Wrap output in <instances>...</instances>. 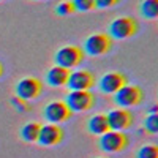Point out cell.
Here are the masks:
<instances>
[{
	"mask_svg": "<svg viewBox=\"0 0 158 158\" xmlns=\"http://www.w3.org/2000/svg\"><path fill=\"white\" fill-rule=\"evenodd\" d=\"M74 11H90L95 8V0H71Z\"/></svg>",
	"mask_w": 158,
	"mask_h": 158,
	"instance_id": "19",
	"label": "cell"
},
{
	"mask_svg": "<svg viewBox=\"0 0 158 158\" xmlns=\"http://www.w3.org/2000/svg\"><path fill=\"white\" fill-rule=\"evenodd\" d=\"M70 114L71 112L67 108L65 101H52L44 108V118L49 120L51 123H54V125L65 122L70 117Z\"/></svg>",
	"mask_w": 158,
	"mask_h": 158,
	"instance_id": "9",
	"label": "cell"
},
{
	"mask_svg": "<svg viewBox=\"0 0 158 158\" xmlns=\"http://www.w3.org/2000/svg\"><path fill=\"white\" fill-rule=\"evenodd\" d=\"M100 158H103V156H100Z\"/></svg>",
	"mask_w": 158,
	"mask_h": 158,
	"instance_id": "24",
	"label": "cell"
},
{
	"mask_svg": "<svg viewBox=\"0 0 158 158\" xmlns=\"http://www.w3.org/2000/svg\"><path fill=\"white\" fill-rule=\"evenodd\" d=\"M138 30V24L133 18H117L109 24V36L111 38H117V40H125L133 36Z\"/></svg>",
	"mask_w": 158,
	"mask_h": 158,
	"instance_id": "3",
	"label": "cell"
},
{
	"mask_svg": "<svg viewBox=\"0 0 158 158\" xmlns=\"http://www.w3.org/2000/svg\"><path fill=\"white\" fill-rule=\"evenodd\" d=\"M106 118H108V127L112 131L127 130L131 123H133V114H131L128 109H123V108L111 111L106 115Z\"/></svg>",
	"mask_w": 158,
	"mask_h": 158,
	"instance_id": "8",
	"label": "cell"
},
{
	"mask_svg": "<svg viewBox=\"0 0 158 158\" xmlns=\"http://www.w3.org/2000/svg\"><path fill=\"white\" fill-rule=\"evenodd\" d=\"M144 127L149 133H156L158 131V114L156 112H152L146 117V120H144Z\"/></svg>",
	"mask_w": 158,
	"mask_h": 158,
	"instance_id": "18",
	"label": "cell"
},
{
	"mask_svg": "<svg viewBox=\"0 0 158 158\" xmlns=\"http://www.w3.org/2000/svg\"><path fill=\"white\" fill-rule=\"evenodd\" d=\"M120 0H95V8L98 10H104V8H111L114 5H117Z\"/></svg>",
	"mask_w": 158,
	"mask_h": 158,
	"instance_id": "21",
	"label": "cell"
},
{
	"mask_svg": "<svg viewBox=\"0 0 158 158\" xmlns=\"http://www.w3.org/2000/svg\"><path fill=\"white\" fill-rule=\"evenodd\" d=\"M95 103L94 95L89 90H71L68 97H67V108L70 109V112H84L89 111Z\"/></svg>",
	"mask_w": 158,
	"mask_h": 158,
	"instance_id": "2",
	"label": "cell"
},
{
	"mask_svg": "<svg viewBox=\"0 0 158 158\" xmlns=\"http://www.w3.org/2000/svg\"><path fill=\"white\" fill-rule=\"evenodd\" d=\"M112 40L106 33H95L90 35L84 43V52L89 56H103L111 49Z\"/></svg>",
	"mask_w": 158,
	"mask_h": 158,
	"instance_id": "5",
	"label": "cell"
},
{
	"mask_svg": "<svg viewBox=\"0 0 158 158\" xmlns=\"http://www.w3.org/2000/svg\"><path fill=\"white\" fill-rule=\"evenodd\" d=\"M82 59H84V52L77 46H65L56 52V57H54L57 67L67 68V70L77 67L82 62Z\"/></svg>",
	"mask_w": 158,
	"mask_h": 158,
	"instance_id": "1",
	"label": "cell"
},
{
	"mask_svg": "<svg viewBox=\"0 0 158 158\" xmlns=\"http://www.w3.org/2000/svg\"><path fill=\"white\" fill-rule=\"evenodd\" d=\"M87 128L92 135H103V133H106V131H109V127H108V118L106 115H103V114H97L94 117H90L89 118V122H87Z\"/></svg>",
	"mask_w": 158,
	"mask_h": 158,
	"instance_id": "14",
	"label": "cell"
},
{
	"mask_svg": "<svg viewBox=\"0 0 158 158\" xmlns=\"http://www.w3.org/2000/svg\"><path fill=\"white\" fill-rule=\"evenodd\" d=\"M40 128H41V125L36 123V122H32V123H27L22 130H21V136L24 141L27 142H33L38 139V133H40Z\"/></svg>",
	"mask_w": 158,
	"mask_h": 158,
	"instance_id": "16",
	"label": "cell"
},
{
	"mask_svg": "<svg viewBox=\"0 0 158 158\" xmlns=\"http://www.w3.org/2000/svg\"><path fill=\"white\" fill-rule=\"evenodd\" d=\"M11 104H13V106H16L18 111H25V109H27V101H24V100H21L18 97L11 100Z\"/></svg>",
	"mask_w": 158,
	"mask_h": 158,
	"instance_id": "22",
	"label": "cell"
},
{
	"mask_svg": "<svg viewBox=\"0 0 158 158\" xmlns=\"http://www.w3.org/2000/svg\"><path fill=\"white\" fill-rule=\"evenodd\" d=\"M41 92V82L35 77H25L21 79L16 85V97L24 100V101H29L33 100L40 95Z\"/></svg>",
	"mask_w": 158,
	"mask_h": 158,
	"instance_id": "7",
	"label": "cell"
},
{
	"mask_svg": "<svg viewBox=\"0 0 158 158\" xmlns=\"http://www.w3.org/2000/svg\"><path fill=\"white\" fill-rule=\"evenodd\" d=\"M0 76H2V65H0Z\"/></svg>",
	"mask_w": 158,
	"mask_h": 158,
	"instance_id": "23",
	"label": "cell"
},
{
	"mask_svg": "<svg viewBox=\"0 0 158 158\" xmlns=\"http://www.w3.org/2000/svg\"><path fill=\"white\" fill-rule=\"evenodd\" d=\"M136 158H158V147L153 146V144L142 146V147L138 150Z\"/></svg>",
	"mask_w": 158,
	"mask_h": 158,
	"instance_id": "17",
	"label": "cell"
},
{
	"mask_svg": "<svg viewBox=\"0 0 158 158\" xmlns=\"http://www.w3.org/2000/svg\"><path fill=\"white\" fill-rule=\"evenodd\" d=\"M68 76H70V70L67 68H62V67H56L51 68L48 71V84L52 85V87H60V85H67V81H68Z\"/></svg>",
	"mask_w": 158,
	"mask_h": 158,
	"instance_id": "13",
	"label": "cell"
},
{
	"mask_svg": "<svg viewBox=\"0 0 158 158\" xmlns=\"http://www.w3.org/2000/svg\"><path fill=\"white\" fill-rule=\"evenodd\" d=\"M128 146V138L120 133V131H106L103 133L100 138V147L104 152H109V153H115V152H120Z\"/></svg>",
	"mask_w": 158,
	"mask_h": 158,
	"instance_id": "6",
	"label": "cell"
},
{
	"mask_svg": "<svg viewBox=\"0 0 158 158\" xmlns=\"http://www.w3.org/2000/svg\"><path fill=\"white\" fill-rule=\"evenodd\" d=\"M95 79L92 76V73L85 71V70H77L70 73L67 85L70 87V90H89L94 85Z\"/></svg>",
	"mask_w": 158,
	"mask_h": 158,
	"instance_id": "10",
	"label": "cell"
},
{
	"mask_svg": "<svg viewBox=\"0 0 158 158\" xmlns=\"http://www.w3.org/2000/svg\"><path fill=\"white\" fill-rule=\"evenodd\" d=\"M125 84H127V79H125L123 74H120V73H108L100 79L98 87H100L101 92H104V94H115V92L120 87H123Z\"/></svg>",
	"mask_w": 158,
	"mask_h": 158,
	"instance_id": "12",
	"label": "cell"
},
{
	"mask_svg": "<svg viewBox=\"0 0 158 158\" xmlns=\"http://www.w3.org/2000/svg\"><path fill=\"white\" fill-rule=\"evenodd\" d=\"M56 13L59 16H70L71 13H74V6L71 3V0H65V2L59 3L56 8Z\"/></svg>",
	"mask_w": 158,
	"mask_h": 158,
	"instance_id": "20",
	"label": "cell"
},
{
	"mask_svg": "<svg viewBox=\"0 0 158 158\" xmlns=\"http://www.w3.org/2000/svg\"><path fill=\"white\" fill-rule=\"evenodd\" d=\"M0 2H2V0H0Z\"/></svg>",
	"mask_w": 158,
	"mask_h": 158,
	"instance_id": "25",
	"label": "cell"
},
{
	"mask_svg": "<svg viewBox=\"0 0 158 158\" xmlns=\"http://www.w3.org/2000/svg\"><path fill=\"white\" fill-rule=\"evenodd\" d=\"M63 138V131L60 127L54 125V123H49V125H43L40 128V133H38V142L41 146H56L59 144Z\"/></svg>",
	"mask_w": 158,
	"mask_h": 158,
	"instance_id": "11",
	"label": "cell"
},
{
	"mask_svg": "<svg viewBox=\"0 0 158 158\" xmlns=\"http://www.w3.org/2000/svg\"><path fill=\"white\" fill-rule=\"evenodd\" d=\"M142 100V90L136 85H123L114 94V101L120 108H131L139 104Z\"/></svg>",
	"mask_w": 158,
	"mask_h": 158,
	"instance_id": "4",
	"label": "cell"
},
{
	"mask_svg": "<svg viewBox=\"0 0 158 158\" xmlns=\"http://www.w3.org/2000/svg\"><path fill=\"white\" fill-rule=\"evenodd\" d=\"M141 15L146 19H155L158 16V0H144L141 3Z\"/></svg>",
	"mask_w": 158,
	"mask_h": 158,
	"instance_id": "15",
	"label": "cell"
}]
</instances>
